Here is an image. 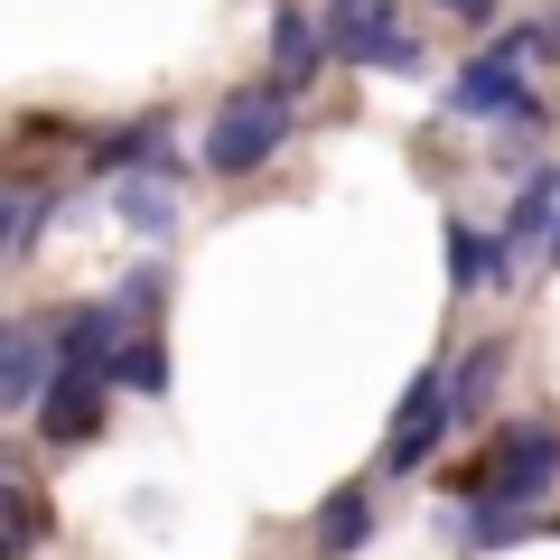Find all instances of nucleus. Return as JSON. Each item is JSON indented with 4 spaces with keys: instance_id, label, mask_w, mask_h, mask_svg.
I'll return each mask as SVG.
<instances>
[{
    "instance_id": "obj_5",
    "label": "nucleus",
    "mask_w": 560,
    "mask_h": 560,
    "mask_svg": "<svg viewBox=\"0 0 560 560\" xmlns=\"http://www.w3.org/2000/svg\"><path fill=\"white\" fill-rule=\"evenodd\" d=\"M47 346H57V327H28V318L0 337V401L10 411H38L47 401V383H57V355Z\"/></svg>"
},
{
    "instance_id": "obj_4",
    "label": "nucleus",
    "mask_w": 560,
    "mask_h": 560,
    "mask_svg": "<svg viewBox=\"0 0 560 560\" xmlns=\"http://www.w3.org/2000/svg\"><path fill=\"white\" fill-rule=\"evenodd\" d=\"M327 38H337V57H355V66H383V75H420L411 28H401L383 0H346L337 20H327Z\"/></svg>"
},
{
    "instance_id": "obj_11",
    "label": "nucleus",
    "mask_w": 560,
    "mask_h": 560,
    "mask_svg": "<svg viewBox=\"0 0 560 560\" xmlns=\"http://www.w3.org/2000/svg\"><path fill=\"white\" fill-rule=\"evenodd\" d=\"M551 234H560V168H541V178L514 197V224H504V243H514V253H551Z\"/></svg>"
},
{
    "instance_id": "obj_13",
    "label": "nucleus",
    "mask_w": 560,
    "mask_h": 560,
    "mask_svg": "<svg viewBox=\"0 0 560 560\" xmlns=\"http://www.w3.org/2000/svg\"><path fill=\"white\" fill-rule=\"evenodd\" d=\"M504 355H514V346H504V337H486V346H467V364L448 374V401H458V430L486 411V393L504 383Z\"/></svg>"
},
{
    "instance_id": "obj_3",
    "label": "nucleus",
    "mask_w": 560,
    "mask_h": 560,
    "mask_svg": "<svg viewBox=\"0 0 560 560\" xmlns=\"http://www.w3.org/2000/svg\"><path fill=\"white\" fill-rule=\"evenodd\" d=\"M448 430H458V401H448V364H430V374H411V393H401V411H393L383 467H393V477H420V467L440 458Z\"/></svg>"
},
{
    "instance_id": "obj_8",
    "label": "nucleus",
    "mask_w": 560,
    "mask_h": 560,
    "mask_svg": "<svg viewBox=\"0 0 560 560\" xmlns=\"http://www.w3.org/2000/svg\"><path fill=\"white\" fill-rule=\"evenodd\" d=\"M327 57H337V38L308 20L300 0H280V10H271V84H308Z\"/></svg>"
},
{
    "instance_id": "obj_12",
    "label": "nucleus",
    "mask_w": 560,
    "mask_h": 560,
    "mask_svg": "<svg viewBox=\"0 0 560 560\" xmlns=\"http://www.w3.org/2000/svg\"><path fill=\"white\" fill-rule=\"evenodd\" d=\"M0 504H10V523H0V560H28L47 541V495L28 477H0Z\"/></svg>"
},
{
    "instance_id": "obj_1",
    "label": "nucleus",
    "mask_w": 560,
    "mask_h": 560,
    "mask_svg": "<svg viewBox=\"0 0 560 560\" xmlns=\"http://www.w3.org/2000/svg\"><path fill=\"white\" fill-rule=\"evenodd\" d=\"M551 477H560V430H551V420L504 430V440L458 477V523H467V541H523V533H533V504L551 495Z\"/></svg>"
},
{
    "instance_id": "obj_15",
    "label": "nucleus",
    "mask_w": 560,
    "mask_h": 560,
    "mask_svg": "<svg viewBox=\"0 0 560 560\" xmlns=\"http://www.w3.org/2000/svg\"><path fill=\"white\" fill-rule=\"evenodd\" d=\"M113 383H121V393H150V401H160V393H168L160 337H140V327H131V337H121V355H113Z\"/></svg>"
},
{
    "instance_id": "obj_2",
    "label": "nucleus",
    "mask_w": 560,
    "mask_h": 560,
    "mask_svg": "<svg viewBox=\"0 0 560 560\" xmlns=\"http://www.w3.org/2000/svg\"><path fill=\"white\" fill-rule=\"evenodd\" d=\"M290 131H300L290 84H243V94H224L215 121H206V168H215V178H253L261 160H280Z\"/></svg>"
},
{
    "instance_id": "obj_16",
    "label": "nucleus",
    "mask_w": 560,
    "mask_h": 560,
    "mask_svg": "<svg viewBox=\"0 0 560 560\" xmlns=\"http://www.w3.org/2000/svg\"><path fill=\"white\" fill-rule=\"evenodd\" d=\"M440 10H458V20H495V0H440Z\"/></svg>"
},
{
    "instance_id": "obj_18",
    "label": "nucleus",
    "mask_w": 560,
    "mask_h": 560,
    "mask_svg": "<svg viewBox=\"0 0 560 560\" xmlns=\"http://www.w3.org/2000/svg\"><path fill=\"white\" fill-rule=\"evenodd\" d=\"M337 10H346V0H337Z\"/></svg>"
},
{
    "instance_id": "obj_17",
    "label": "nucleus",
    "mask_w": 560,
    "mask_h": 560,
    "mask_svg": "<svg viewBox=\"0 0 560 560\" xmlns=\"http://www.w3.org/2000/svg\"><path fill=\"white\" fill-rule=\"evenodd\" d=\"M551 271H560V234H551Z\"/></svg>"
},
{
    "instance_id": "obj_6",
    "label": "nucleus",
    "mask_w": 560,
    "mask_h": 560,
    "mask_svg": "<svg viewBox=\"0 0 560 560\" xmlns=\"http://www.w3.org/2000/svg\"><path fill=\"white\" fill-rule=\"evenodd\" d=\"M103 430V374H57L38 401V440L47 448H84Z\"/></svg>"
},
{
    "instance_id": "obj_10",
    "label": "nucleus",
    "mask_w": 560,
    "mask_h": 560,
    "mask_svg": "<svg viewBox=\"0 0 560 560\" xmlns=\"http://www.w3.org/2000/svg\"><path fill=\"white\" fill-rule=\"evenodd\" d=\"M364 541H374V486H337L327 514H318V551L327 560H355Z\"/></svg>"
},
{
    "instance_id": "obj_14",
    "label": "nucleus",
    "mask_w": 560,
    "mask_h": 560,
    "mask_svg": "<svg viewBox=\"0 0 560 560\" xmlns=\"http://www.w3.org/2000/svg\"><path fill=\"white\" fill-rule=\"evenodd\" d=\"M121 224H131V234H168V224H178V178H168V168L121 178Z\"/></svg>"
},
{
    "instance_id": "obj_7",
    "label": "nucleus",
    "mask_w": 560,
    "mask_h": 560,
    "mask_svg": "<svg viewBox=\"0 0 560 560\" xmlns=\"http://www.w3.org/2000/svg\"><path fill=\"white\" fill-rule=\"evenodd\" d=\"M523 103H533V94H523V57H504V47H486V57L448 84V113H495V121H514Z\"/></svg>"
},
{
    "instance_id": "obj_9",
    "label": "nucleus",
    "mask_w": 560,
    "mask_h": 560,
    "mask_svg": "<svg viewBox=\"0 0 560 560\" xmlns=\"http://www.w3.org/2000/svg\"><path fill=\"white\" fill-rule=\"evenodd\" d=\"M514 271H523L514 243H486L467 224H448V290H514Z\"/></svg>"
}]
</instances>
